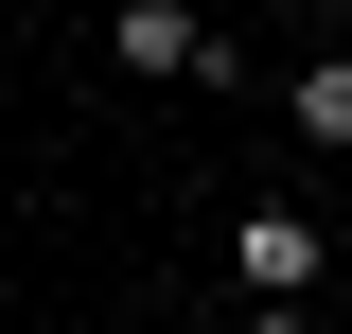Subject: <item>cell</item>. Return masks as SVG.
Masks as SVG:
<instances>
[{"label": "cell", "mask_w": 352, "mask_h": 334, "mask_svg": "<svg viewBox=\"0 0 352 334\" xmlns=\"http://www.w3.org/2000/svg\"><path fill=\"white\" fill-rule=\"evenodd\" d=\"M106 71H159V88H247V36H212L194 0H106Z\"/></svg>", "instance_id": "cell-1"}, {"label": "cell", "mask_w": 352, "mask_h": 334, "mask_svg": "<svg viewBox=\"0 0 352 334\" xmlns=\"http://www.w3.org/2000/svg\"><path fill=\"white\" fill-rule=\"evenodd\" d=\"M247 334H317V299H247Z\"/></svg>", "instance_id": "cell-4"}, {"label": "cell", "mask_w": 352, "mask_h": 334, "mask_svg": "<svg viewBox=\"0 0 352 334\" xmlns=\"http://www.w3.org/2000/svg\"><path fill=\"white\" fill-rule=\"evenodd\" d=\"M335 18H352V0H335Z\"/></svg>", "instance_id": "cell-6"}, {"label": "cell", "mask_w": 352, "mask_h": 334, "mask_svg": "<svg viewBox=\"0 0 352 334\" xmlns=\"http://www.w3.org/2000/svg\"><path fill=\"white\" fill-rule=\"evenodd\" d=\"M229 282H247V299H317V282H335V229L282 211V194H247V211H229Z\"/></svg>", "instance_id": "cell-2"}, {"label": "cell", "mask_w": 352, "mask_h": 334, "mask_svg": "<svg viewBox=\"0 0 352 334\" xmlns=\"http://www.w3.org/2000/svg\"><path fill=\"white\" fill-rule=\"evenodd\" d=\"M317 299H352V247H335V282H317Z\"/></svg>", "instance_id": "cell-5"}, {"label": "cell", "mask_w": 352, "mask_h": 334, "mask_svg": "<svg viewBox=\"0 0 352 334\" xmlns=\"http://www.w3.org/2000/svg\"><path fill=\"white\" fill-rule=\"evenodd\" d=\"M282 124H300L317 159H352V53H300V71H282Z\"/></svg>", "instance_id": "cell-3"}]
</instances>
